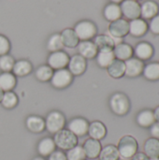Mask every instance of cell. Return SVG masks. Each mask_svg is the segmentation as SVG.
<instances>
[{
  "label": "cell",
  "instance_id": "20",
  "mask_svg": "<svg viewBox=\"0 0 159 160\" xmlns=\"http://www.w3.org/2000/svg\"><path fill=\"white\" fill-rule=\"evenodd\" d=\"M56 149V145L54 143V141L52 138L45 137L41 139L37 146V151L39 155V157L47 158L52 153H53Z\"/></svg>",
  "mask_w": 159,
  "mask_h": 160
},
{
  "label": "cell",
  "instance_id": "34",
  "mask_svg": "<svg viewBox=\"0 0 159 160\" xmlns=\"http://www.w3.org/2000/svg\"><path fill=\"white\" fill-rule=\"evenodd\" d=\"M52 74H53V69L51 68L48 65H41L35 71L36 79L41 82H50Z\"/></svg>",
  "mask_w": 159,
  "mask_h": 160
},
{
  "label": "cell",
  "instance_id": "17",
  "mask_svg": "<svg viewBox=\"0 0 159 160\" xmlns=\"http://www.w3.org/2000/svg\"><path fill=\"white\" fill-rule=\"evenodd\" d=\"M82 147H83L86 158H90V159L97 158L100 152H101V149H102L100 142L94 140V139H91V138L85 141Z\"/></svg>",
  "mask_w": 159,
  "mask_h": 160
},
{
  "label": "cell",
  "instance_id": "11",
  "mask_svg": "<svg viewBox=\"0 0 159 160\" xmlns=\"http://www.w3.org/2000/svg\"><path fill=\"white\" fill-rule=\"evenodd\" d=\"M67 67V69L73 76H81L87 68V61L80 54H74L72 57H70Z\"/></svg>",
  "mask_w": 159,
  "mask_h": 160
},
{
  "label": "cell",
  "instance_id": "12",
  "mask_svg": "<svg viewBox=\"0 0 159 160\" xmlns=\"http://www.w3.org/2000/svg\"><path fill=\"white\" fill-rule=\"evenodd\" d=\"M125 65H126L125 75L129 78H136V77H139L140 75H142L144 66H145L143 61H142L136 57H132V58L125 61Z\"/></svg>",
  "mask_w": 159,
  "mask_h": 160
},
{
  "label": "cell",
  "instance_id": "47",
  "mask_svg": "<svg viewBox=\"0 0 159 160\" xmlns=\"http://www.w3.org/2000/svg\"><path fill=\"white\" fill-rule=\"evenodd\" d=\"M150 160H159V158H150Z\"/></svg>",
  "mask_w": 159,
  "mask_h": 160
},
{
  "label": "cell",
  "instance_id": "14",
  "mask_svg": "<svg viewBox=\"0 0 159 160\" xmlns=\"http://www.w3.org/2000/svg\"><path fill=\"white\" fill-rule=\"evenodd\" d=\"M149 30L148 23L145 20L138 18L129 22V34L135 38L143 37Z\"/></svg>",
  "mask_w": 159,
  "mask_h": 160
},
{
  "label": "cell",
  "instance_id": "19",
  "mask_svg": "<svg viewBox=\"0 0 159 160\" xmlns=\"http://www.w3.org/2000/svg\"><path fill=\"white\" fill-rule=\"evenodd\" d=\"M159 12V6L156 1L147 0L141 5V17L143 20H151Z\"/></svg>",
  "mask_w": 159,
  "mask_h": 160
},
{
  "label": "cell",
  "instance_id": "2",
  "mask_svg": "<svg viewBox=\"0 0 159 160\" xmlns=\"http://www.w3.org/2000/svg\"><path fill=\"white\" fill-rule=\"evenodd\" d=\"M120 158L122 160H131V158L138 153L139 144L137 140L130 135L123 136L117 146Z\"/></svg>",
  "mask_w": 159,
  "mask_h": 160
},
{
  "label": "cell",
  "instance_id": "45",
  "mask_svg": "<svg viewBox=\"0 0 159 160\" xmlns=\"http://www.w3.org/2000/svg\"><path fill=\"white\" fill-rule=\"evenodd\" d=\"M33 160H45V159H44V158H42V157H37V158H33Z\"/></svg>",
  "mask_w": 159,
  "mask_h": 160
},
{
  "label": "cell",
  "instance_id": "29",
  "mask_svg": "<svg viewBox=\"0 0 159 160\" xmlns=\"http://www.w3.org/2000/svg\"><path fill=\"white\" fill-rule=\"evenodd\" d=\"M108 74L113 79H120L125 76L126 73V65L124 61L115 59L110 67L107 68Z\"/></svg>",
  "mask_w": 159,
  "mask_h": 160
},
{
  "label": "cell",
  "instance_id": "25",
  "mask_svg": "<svg viewBox=\"0 0 159 160\" xmlns=\"http://www.w3.org/2000/svg\"><path fill=\"white\" fill-rule=\"evenodd\" d=\"M114 60H115V56L113 53V50L98 51L96 56L97 64L101 68H108Z\"/></svg>",
  "mask_w": 159,
  "mask_h": 160
},
{
  "label": "cell",
  "instance_id": "41",
  "mask_svg": "<svg viewBox=\"0 0 159 160\" xmlns=\"http://www.w3.org/2000/svg\"><path fill=\"white\" fill-rule=\"evenodd\" d=\"M150 133H151L152 138L159 140V122H156L150 128Z\"/></svg>",
  "mask_w": 159,
  "mask_h": 160
},
{
  "label": "cell",
  "instance_id": "43",
  "mask_svg": "<svg viewBox=\"0 0 159 160\" xmlns=\"http://www.w3.org/2000/svg\"><path fill=\"white\" fill-rule=\"evenodd\" d=\"M154 114H155V118H156V121L159 122V106H157L155 111H154Z\"/></svg>",
  "mask_w": 159,
  "mask_h": 160
},
{
  "label": "cell",
  "instance_id": "36",
  "mask_svg": "<svg viewBox=\"0 0 159 160\" xmlns=\"http://www.w3.org/2000/svg\"><path fill=\"white\" fill-rule=\"evenodd\" d=\"M66 156L67 160H85L86 158L83 147L81 145H76L73 148L67 150Z\"/></svg>",
  "mask_w": 159,
  "mask_h": 160
},
{
  "label": "cell",
  "instance_id": "39",
  "mask_svg": "<svg viewBox=\"0 0 159 160\" xmlns=\"http://www.w3.org/2000/svg\"><path fill=\"white\" fill-rule=\"evenodd\" d=\"M149 30L154 35H159V14L155 16L153 19H151L150 22L148 23Z\"/></svg>",
  "mask_w": 159,
  "mask_h": 160
},
{
  "label": "cell",
  "instance_id": "31",
  "mask_svg": "<svg viewBox=\"0 0 159 160\" xmlns=\"http://www.w3.org/2000/svg\"><path fill=\"white\" fill-rule=\"evenodd\" d=\"M143 77L150 82L159 81V63L152 62L144 66L142 71Z\"/></svg>",
  "mask_w": 159,
  "mask_h": 160
},
{
  "label": "cell",
  "instance_id": "6",
  "mask_svg": "<svg viewBox=\"0 0 159 160\" xmlns=\"http://www.w3.org/2000/svg\"><path fill=\"white\" fill-rule=\"evenodd\" d=\"M73 77L74 76L70 73V71L67 68H62L53 71L50 82L53 88L57 90H63L67 88L72 83Z\"/></svg>",
  "mask_w": 159,
  "mask_h": 160
},
{
  "label": "cell",
  "instance_id": "7",
  "mask_svg": "<svg viewBox=\"0 0 159 160\" xmlns=\"http://www.w3.org/2000/svg\"><path fill=\"white\" fill-rule=\"evenodd\" d=\"M129 34V22L126 19L112 22L108 27V35L112 38H122Z\"/></svg>",
  "mask_w": 159,
  "mask_h": 160
},
{
  "label": "cell",
  "instance_id": "10",
  "mask_svg": "<svg viewBox=\"0 0 159 160\" xmlns=\"http://www.w3.org/2000/svg\"><path fill=\"white\" fill-rule=\"evenodd\" d=\"M89 122L82 117H75L67 124V129L72 132L77 138L83 137L88 133Z\"/></svg>",
  "mask_w": 159,
  "mask_h": 160
},
{
  "label": "cell",
  "instance_id": "33",
  "mask_svg": "<svg viewBox=\"0 0 159 160\" xmlns=\"http://www.w3.org/2000/svg\"><path fill=\"white\" fill-rule=\"evenodd\" d=\"M46 48L50 52L62 51V49L64 48V44L62 41L61 35L59 33H54L50 36L46 43Z\"/></svg>",
  "mask_w": 159,
  "mask_h": 160
},
{
  "label": "cell",
  "instance_id": "15",
  "mask_svg": "<svg viewBox=\"0 0 159 160\" xmlns=\"http://www.w3.org/2000/svg\"><path fill=\"white\" fill-rule=\"evenodd\" d=\"M78 52L81 56H82L84 59H94L96 58L98 50L95 43L92 40H84L80 41L78 44Z\"/></svg>",
  "mask_w": 159,
  "mask_h": 160
},
{
  "label": "cell",
  "instance_id": "22",
  "mask_svg": "<svg viewBox=\"0 0 159 160\" xmlns=\"http://www.w3.org/2000/svg\"><path fill=\"white\" fill-rule=\"evenodd\" d=\"M136 122L140 127H142L143 128H151L157 122L156 118H155L154 111L146 109V110L140 112L136 117Z\"/></svg>",
  "mask_w": 159,
  "mask_h": 160
},
{
  "label": "cell",
  "instance_id": "27",
  "mask_svg": "<svg viewBox=\"0 0 159 160\" xmlns=\"http://www.w3.org/2000/svg\"><path fill=\"white\" fill-rule=\"evenodd\" d=\"M103 15H104V18H105L108 22H110L121 19L123 15H122V11H121L120 5L114 4V3H110V4H108V5L104 8Z\"/></svg>",
  "mask_w": 159,
  "mask_h": 160
},
{
  "label": "cell",
  "instance_id": "42",
  "mask_svg": "<svg viewBox=\"0 0 159 160\" xmlns=\"http://www.w3.org/2000/svg\"><path fill=\"white\" fill-rule=\"evenodd\" d=\"M131 160H150V158L144 154V153H137L132 158Z\"/></svg>",
  "mask_w": 159,
  "mask_h": 160
},
{
  "label": "cell",
  "instance_id": "49",
  "mask_svg": "<svg viewBox=\"0 0 159 160\" xmlns=\"http://www.w3.org/2000/svg\"><path fill=\"white\" fill-rule=\"evenodd\" d=\"M158 63H159V62H158Z\"/></svg>",
  "mask_w": 159,
  "mask_h": 160
},
{
  "label": "cell",
  "instance_id": "9",
  "mask_svg": "<svg viewBox=\"0 0 159 160\" xmlns=\"http://www.w3.org/2000/svg\"><path fill=\"white\" fill-rule=\"evenodd\" d=\"M122 15L132 21L141 17V4L135 0H124L120 4Z\"/></svg>",
  "mask_w": 159,
  "mask_h": 160
},
{
  "label": "cell",
  "instance_id": "46",
  "mask_svg": "<svg viewBox=\"0 0 159 160\" xmlns=\"http://www.w3.org/2000/svg\"><path fill=\"white\" fill-rule=\"evenodd\" d=\"M3 95H4V92L0 89V102H1V100H2V98H3Z\"/></svg>",
  "mask_w": 159,
  "mask_h": 160
},
{
  "label": "cell",
  "instance_id": "26",
  "mask_svg": "<svg viewBox=\"0 0 159 160\" xmlns=\"http://www.w3.org/2000/svg\"><path fill=\"white\" fill-rule=\"evenodd\" d=\"M60 35L62 38L64 47L73 49V48H76L78 46V44L80 43V39L78 38L75 31L72 28L64 29Z\"/></svg>",
  "mask_w": 159,
  "mask_h": 160
},
{
  "label": "cell",
  "instance_id": "21",
  "mask_svg": "<svg viewBox=\"0 0 159 160\" xmlns=\"http://www.w3.org/2000/svg\"><path fill=\"white\" fill-rule=\"evenodd\" d=\"M91 139L101 141L103 140L107 135V128L106 126L100 122V121H94L91 124H89L88 133H87Z\"/></svg>",
  "mask_w": 159,
  "mask_h": 160
},
{
  "label": "cell",
  "instance_id": "16",
  "mask_svg": "<svg viewBox=\"0 0 159 160\" xmlns=\"http://www.w3.org/2000/svg\"><path fill=\"white\" fill-rule=\"evenodd\" d=\"M113 53H114L115 59H118V60L125 62V61L133 57L134 49L128 43L121 42V43L115 45V47L113 49Z\"/></svg>",
  "mask_w": 159,
  "mask_h": 160
},
{
  "label": "cell",
  "instance_id": "1",
  "mask_svg": "<svg viewBox=\"0 0 159 160\" xmlns=\"http://www.w3.org/2000/svg\"><path fill=\"white\" fill-rule=\"evenodd\" d=\"M109 105L112 112L118 116L127 115L131 108V103L128 97L121 92L114 93L111 97Z\"/></svg>",
  "mask_w": 159,
  "mask_h": 160
},
{
  "label": "cell",
  "instance_id": "44",
  "mask_svg": "<svg viewBox=\"0 0 159 160\" xmlns=\"http://www.w3.org/2000/svg\"><path fill=\"white\" fill-rule=\"evenodd\" d=\"M123 1H124V0H111V2H112V3H114V4H118V5H119V4H121V3H122Z\"/></svg>",
  "mask_w": 159,
  "mask_h": 160
},
{
  "label": "cell",
  "instance_id": "23",
  "mask_svg": "<svg viewBox=\"0 0 159 160\" xmlns=\"http://www.w3.org/2000/svg\"><path fill=\"white\" fill-rule=\"evenodd\" d=\"M32 71H33V65L31 64V62L26 59H21L15 61L11 72L16 77H24L29 75Z\"/></svg>",
  "mask_w": 159,
  "mask_h": 160
},
{
  "label": "cell",
  "instance_id": "35",
  "mask_svg": "<svg viewBox=\"0 0 159 160\" xmlns=\"http://www.w3.org/2000/svg\"><path fill=\"white\" fill-rule=\"evenodd\" d=\"M1 105L7 110H11L13 108H15L18 103H19V98L17 97V95L13 92V91H8V92H5L1 100Z\"/></svg>",
  "mask_w": 159,
  "mask_h": 160
},
{
  "label": "cell",
  "instance_id": "24",
  "mask_svg": "<svg viewBox=\"0 0 159 160\" xmlns=\"http://www.w3.org/2000/svg\"><path fill=\"white\" fill-rule=\"evenodd\" d=\"M17 85L16 76L12 72L0 73V89L5 93L12 91Z\"/></svg>",
  "mask_w": 159,
  "mask_h": 160
},
{
  "label": "cell",
  "instance_id": "48",
  "mask_svg": "<svg viewBox=\"0 0 159 160\" xmlns=\"http://www.w3.org/2000/svg\"><path fill=\"white\" fill-rule=\"evenodd\" d=\"M135 1H139V0H135Z\"/></svg>",
  "mask_w": 159,
  "mask_h": 160
},
{
  "label": "cell",
  "instance_id": "30",
  "mask_svg": "<svg viewBox=\"0 0 159 160\" xmlns=\"http://www.w3.org/2000/svg\"><path fill=\"white\" fill-rule=\"evenodd\" d=\"M143 150L149 158H159V140L155 138L147 139L144 142Z\"/></svg>",
  "mask_w": 159,
  "mask_h": 160
},
{
  "label": "cell",
  "instance_id": "5",
  "mask_svg": "<svg viewBox=\"0 0 159 160\" xmlns=\"http://www.w3.org/2000/svg\"><path fill=\"white\" fill-rule=\"evenodd\" d=\"M54 143L56 147H58L60 150H69L73 148L74 146L78 145V138L70 132L67 128L62 129L54 134L53 138Z\"/></svg>",
  "mask_w": 159,
  "mask_h": 160
},
{
  "label": "cell",
  "instance_id": "13",
  "mask_svg": "<svg viewBox=\"0 0 159 160\" xmlns=\"http://www.w3.org/2000/svg\"><path fill=\"white\" fill-rule=\"evenodd\" d=\"M154 53H155L154 46L147 41H142L138 43L134 48V54L136 55V58L142 61L150 60L154 56Z\"/></svg>",
  "mask_w": 159,
  "mask_h": 160
},
{
  "label": "cell",
  "instance_id": "28",
  "mask_svg": "<svg viewBox=\"0 0 159 160\" xmlns=\"http://www.w3.org/2000/svg\"><path fill=\"white\" fill-rule=\"evenodd\" d=\"M95 45L97 46L98 51L102 50H113L115 47V43L111 36L108 34H102V35H97L94 38Z\"/></svg>",
  "mask_w": 159,
  "mask_h": 160
},
{
  "label": "cell",
  "instance_id": "3",
  "mask_svg": "<svg viewBox=\"0 0 159 160\" xmlns=\"http://www.w3.org/2000/svg\"><path fill=\"white\" fill-rule=\"evenodd\" d=\"M80 41L91 40L97 34V27L95 22L89 20H83L77 22L73 28Z\"/></svg>",
  "mask_w": 159,
  "mask_h": 160
},
{
  "label": "cell",
  "instance_id": "8",
  "mask_svg": "<svg viewBox=\"0 0 159 160\" xmlns=\"http://www.w3.org/2000/svg\"><path fill=\"white\" fill-rule=\"evenodd\" d=\"M69 55L64 51H58L51 52L48 56V66L53 70H58L62 68H67L69 63Z\"/></svg>",
  "mask_w": 159,
  "mask_h": 160
},
{
  "label": "cell",
  "instance_id": "38",
  "mask_svg": "<svg viewBox=\"0 0 159 160\" xmlns=\"http://www.w3.org/2000/svg\"><path fill=\"white\" fill-rule=\"evenodd\" d=\"M11 45L7 37L0 34V56L7 54L10 51Z\"/></svg>",
  "mask_w": 159,
  "mask_h": 160
},
{
  "label": "cell",
  "instance_id": "4",
  "mask_svg": "<svg viewBox=\"0 0 159 160\" xmlns=\"http://www.w3.org/2000/svg\"><path fill=\"white\" fill-rule=\"evenodd\" d=\"M45 120V129L51 133L55 134L58 131L64 129L66 126V117L59 111H52L50 112Z\"/></svg>",
  "mask_w": 159,
  "mask_h": 160
},
{
  "label": "cell",
  "instance_id": "37",
  "mask_svg": "<svg viewBox=\"0 0 159 160\" xmlns=\"http://www.w3.org/2000/svg\"><path fill=\"white\" fill-rule=\"evenodd\" d=\"M15 64V59L10 54L0 56V70L3 72H11Z\"/></svg>",
  "mask_w": 159,
  "mask_h": 160
},
{
  "label": "cell",
  "instance_id": "40",
  "mask_svg": "<svg viewBox=\"0 0 159 160\" xmlns=\"http://www.w3.org/2000/svg\"><path fill=\"white\" fill-rule=\"evenodd\" d=\"M48 160H67L66 154L62 150H55L49 157Z\"/></svg>",
  "mask_w": 159,
  "mask_h": 160
},
{
  "label": "cell",
  "instance_id": "32",
  "mask_svg": "<svg viewBox=\"0 0 159 160\" xmlns=\"http://www.w3.org/2000/svg\"><path fill=\"white\" fill-rule=\"evenodd\" d=\"M99 160H119L120 156L117 149V146L113 144L106 145L101 149V152L98 156Z\"/></svg>",
  "mask_w": 159,
  "mask_h": 160
},
{
  "label": "cell",
  "instance_id": "18",
  "mask_svg": "<svg viewBox=\"0 0 159 160\" xmlns=\"http://www.w3.org/2000/svg\"><path fill=\"white\" fill-rule=\"evenodd\" d=\"M25 126L30 132L38 134L45 130V120L38 115H29L25 120Z\"/></svg>",
  "mask_w": 159,
  "mask_h": 160
}]
</instances>
